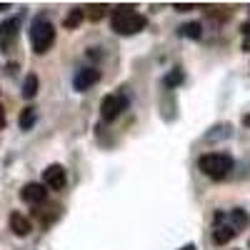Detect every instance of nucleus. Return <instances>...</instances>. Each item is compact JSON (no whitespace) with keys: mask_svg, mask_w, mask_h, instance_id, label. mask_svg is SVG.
Masks as SVG:
<instances>
[{"mask_svg":"<svg viewBox=\"0 0 250 250\" xmlns=\"http://www.w3.org/2000/svg\"><path fill=\"white\" fill-rule=\"evenodd\" d=\"M110 25L118 35H135L140 30H145V25H148V20H145V15L135 13V8L130 5H120L113 10V18H110Z\"/></svg>","mask_w":250,"mask_h":250,"instance_id":"nucleus-1","label":"nucleus"},{"mask_svg":"<svg viewBox=\"0 0 250 250\" xmlns=\"http://www.w3.org/2000/svg\"><path fill=\"white\" fill-rule=\"evenodd\" d=\"M198 168L203 170L205 178L210 180H223L228 178V173L233 170V158L225 155V153H208L198 160Z\"/></svg>","mask_w":250,"mask_h":250,"instance_id":"nucleus-2","label":"nucleus"},{"mask_svg":"<svg viewBox=\"0 0 250 250\" xmlns=\"http://www.w3.org/2000/svg\"><path fill=\"white\" fill-rule=\"evenodd\" d=\"M55 43V28L50 20L45 18H38L33 20V25H30V45L38 55H43L50 50V45Z\"/></svg>","mask_w":250,"mask_h":250,"instance_id":"nucleus-3","label":"nucleus"},{"mask_svg":"<svg viewBox=\"0 0 250 250\" xmlns=\"http://www.w3.org/2000/svg\"><path fill=\"white\" fill-rule=\"evenodd\" d=\"M125 108H128V100H125V95H105L103 98V103H100V115H103V120H115Z\"/></svg>","mask_w":250,"mask_h":250,"instance_id":"nucleus-4","label":"nucleus"},{"mask_svg":"<svg viewBox=\"0 0 250 250\" xmlns=\"http://www.w3.org/2000/svg\"><path fill=\"white\" fill-rule=\"evenodd\" d=\"M43 185L48 190H62V188L68 185V175H65V168L62 165H48L43 170Z\"/></svg>","mask_w":250,"mask_h":250,"instance_id":"nucleus-5","label":"nucleus"},{"mask_svg":"<svg viewBox=\"0 0 250 250\" xmlns=\"http://www.w3.org/2000/svg\"><path fill=\"white\" fill-rule=\"evenodd\" d=\"M235 233V228L230 223H225V213H215V228H213V240L218 245H225L228 240H233Z\"/></svg>","mask_w":250,"mask_h":250,"instance_id":"nucleus-6","label":"nucleus"},{"mask_svg":"<svg viewBox=\"0 0 250 250\" xmlns=\"http://www.w3.org/2000/svg\"><path fill=\"white\" fill-rule=\"evenodd\" d=\"M20 198L28 205H40V203H45L48 190H45L43 183H28V185H23V190H20Z\"/></svg>","mask_w":250,"mask_h":250,"instance_id":"nucleus-7","label":"nucleus"},{"mask_svg":"<svg viewBox=\"0 0 250 250\" xmlns=\"http://www.w3.org/2000/svg\"><path fill=\"white\" fill-rule=\"evenodd\" d=\"M18 28H20V20H18V18L0 23V50L13 48V43L18 40Z\"/></svg>","mask_w":250,"mask_h":250,"instance_id":"nucleus-8","label":"nucleus"},{"mask_svg":"<svg viewBox=\"0 0 250 250\" xmlns=\"http://www.w3.org/2000/svg\"><path fill=\"white\" fill-rule=\"evenodd\" d=\"M98 80H100V70H95V68H83V70H78L75 78H73V88L83 93V90L93 88Z\"/></svg>","mask_w":250,"mask_h":250,"instance_id":"nucleus-9","label":"nucleus"},{"mask_svg":"<svg viewBox=\"0 0 250 250\" xmlns=\"http://www.w3.org/2000/svg\"><path fill=\"white\" fill-rule=\"evenodd\" d=\"M10 230L15 233V235H28L30 230H33V225H30V220L23 215V213H10Z\"/></svg>","mask_w":250,"mask_h":250,"instance_id":"nucleus-10","label":"nucleus"},{"mask_svg":"<svg viewBox=\"0 0 250 250\" xmlns=\"http://www.w3.org/2000/svg\"><path fill=\"white\" fill-rule=\"evenodd\" d=\"M225 218H228V223H230V225L235 228V233H240L243 228L248 225V213H245V210H240V208H235V210H230V213H228Z\"/></svg>","mask_w":250,"mask_h":250,"instance_id":"nucleus-11","label":"nucleus"},{"mask_svg":"<svg viewBox=\"0 0 250 250\" xmlns=\"http://www.w3.org/2000/svg\"><path fill=\"white\" fill-rule=\"evenodd\" d=\"M83 18H85V13H83L80 8H73V10L65 15V20H62V25H65L68 30H75V28L83 23Z\"/></svg>","mask_w":250,"mask_h":250,"instance_id":"nucleus-12","label":"nucleus"},{"mask_svg":"<svg viewBox=\"0 0 250 250\" xmlns=\"http://www.w3.org/2000/svg\"><path fill=\"white\" fill-rule=\"evenodd\" d=\"M35 120H38V115H35V108H23V113H20V128L23 130H30L33 125H35Z\"/></svg>","mask_w":250,"mask_h":250,"instance_id":"nucleus-13","label":"nucleus"},{"mask_svg":"<svg viewBox=\"0 0 250 250\" xmlns=\"http://www.w3.org/2000/svg\"><path fill=\"white\" fill-rule=\"evenodd\" d=\"M35 93H38V75L30 73L23 83V98H35Z\"/></svg>","mask_w":250,"mask_h":250,"instance_id":"nucleus-14","label":"nucleus"},{"mask_svg":"<svg viewBox=\"0 0 250 250\" xmlns=\"http://www.w3.org/2000/svg\"><path fill=\"white\" fill-rule=\"evenodd\" d=\"M183 35L198 40V38L203 35V25H200V23H188V25H183Z\"/></svg>","mask_w":250,"mask_h":250,"instance_id":"nucleus-15","label":"nucleus"},{"mask_svg":"<svg viewBox=\"0 0 250 250\" xmlns=\"http://www.w3.org/2000/svg\"><path fill=\"white\" fill-rule=\"evenodd\" d=\"M180 83H183V70H178V68L165 75V85H168V88H178Z\"/></svg>","mask_w":250,"mask_h":250,"instance_id":"nucleus-16","label":"nucleus"},{"mask_svg":"<svg viewBox=\"0 0 250 250\" xmlns=\"http://www.w3.org/2000/svg\"><path fill=\"white\" fill-rule=\"evenodd\" d=\"M103 13H105V5H93L90 18H93V20H100V18H103Z\"/></svg>","mask_w":250,"mask_h":250,"instance_id":"nucleus-17","label":"nucleus"},{"mask_svg":"<svg viewBox=\"0 0 250 250\" xmlns=\"http://www.w3.org/2000/svg\"><path fill=\"white\" fill-rule=\"evenodd\" d=\"M5 128V110H3V105H0V130Z\"/></svg>","mask_w":250,"mask_h":250,"instance_id":"nucleus-18","label":"nucleus"},{"mask_svg":"<svg viewBox=\"0 0 250 250\" xmlns=\"http://www.w3.org/2000/svg\"><path fill=\"white\" fill-rule=\"evenodd\" d=\"M243 35H245V38H250V23H245V25H243Z\"/></svg>","mask_w":250,"mask_h":250,"instance_id":"nucleus-19","label":"nucleus"},{"mask_svg":"<svg viewBox=\"0 0 250 250\" xmlns=\"http://www.w3.org/2000/svg\"><path fill=\"white\" fill-rule=\"evenodd\" d=\"M180 250H198V248H195V245H183Z\"/></svg>","mask_w":250,"mask_h":250,"instance_id":"nucleus-20","label":"nucleus"},{"mask_svg":"<svg viewBox=\"0 0 250 250\" xmlns=\"http://www.w3.org/2000/svg\"><path fill=\"white\" fill-rule=\"evenodd\" d=\"M243 125H248V128H250V115H245V118H243Z\"/></svg>","mask_w":250,"mask_h":250,"instance_id":"nucleus-21","label":"nucleus"},{"mask_svg":"<svg viewBox=\"0 0 250 250\" xmlns=\"http://www.w3.org/2000/svg\"><path fill=\"white\" fill-rule=\"evenodd\" d=\"M8 8H10L8 3H0V10H8Z\"/></svg>","mask_w":250,"mask_h":250,"instance_id":"nucleus-22","label":"nucleus"}]
</instances>
